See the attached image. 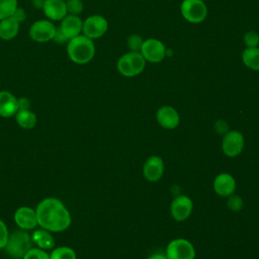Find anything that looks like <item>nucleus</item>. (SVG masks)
Instances as JSON below:
<instances>
[{
    "mask_svg": "<svg viewBox=\"0 0 259 259\" xmlns=\"http://www.w3.org/2000/svg\"><path fill=\"white\" fill-rule=\"evenodd\" d=\"M37 224L52 233L66 231L72 223V217L65 203L57 197H46L35 207Z\"/></svg>",
    "mask_w": 259,
    "mask_h": 259,
    "instance_id": "f257e3e1",
    "label": "nucleus"
},
{
    "mask_svg": "<svg viewBox=\"0 0 259 259\" xmlns=\"http://www.w3.org/2000/svg\"><path fill=\"white\" fill-rule=\"evenodd\" d=\"M67 54L69 59L78 65L89 63L95 56V45L93 39L84 34L71 38L67 42Z\"/></svg>",
    "mask_w": 259,
    "mask_h": 259,
    "instance_id": "f03ea898",
    "label": "nucleus"
},
{
    "mask_svg": "<svg viewBox=\"0 0 259 259\" xmlns=\"http://www.w3.org/2000/svg\"><path fill=\"white\" fill-rule=\"evenodd\" d=\"M31 235L25 230H17L9 234L5 252L13 259H22V257L32 248Z\"/></svg>",
    "mask_w": 259,
    "mask_h": 259,
    "instance_id": "7ed1b4c3",
    "label": "nucleus"
},
{
    "mask_svg": "<svg viewBox=\"0 0 259 259\" xmlns=\"http://www.w3.org/2000/svg\"><path fill=\"white\" fill-rule=\"evenodd\" d=\"M146 62L141 53L128 52L117 60L116 68L120 75L124 77H135L144 71Z\"/></svg>",
    "mask_w": 259,
    "mask_h": 259,
    "instance_id": "20e7f679",
    "label": "nucleus"
},
{
    "mask_svg": "<svg viewBox=\"0 0 259 259\" xmlns=\"http://www.w3.org/2000/svg\"><path fill=\"white\" fill-rule=\"evenodd\" d=\"M180 11L183 18L190 23H200L207 16V7L202 0H183Z\"/></svg>",
    "mask_w": 259,
    "mask_h": 259,
    "instance_id": "39448f33",
    "label": "nucleus"
},
{
    "mask_svg": "<svg viewBox=\"0 0 259 259\" xmlns=\"http://www.w3.org/2000/svg\"><path fill=\"white\" fill-rule=\"evenodd\" d=\"M57 31L56 25L49 19H40L34 21L28 30L29 37L39 44L49 42L54 39Z\"/></svg>",
    "mask_w": 259,
    "mask_h": 259,
    "instance_id": "423d86ee",
    "label": "nucleus"
},
{
    "mask_svg": "<svg viewBox=\"0 0 259 259\" xmlns=\"http://www.w3.org/2000/svg\"><path fill=\"white\" fill-rule=\"evenodd\" d=\"M168 259H194L195 249L186 239H174L166 247L165 251Z\"/></svg>",
    "mask_w": 259,
    "mask_h": 259,
    "instance_id": "0eeeda50",
    "label": "nucleus"
},
{
    "mask_svg": "<svg viewBox=\"0 0 259 259\" xmlns=\"http://www.w3.org/2000/svg\"><path fill=\"white\" fill-rule=\"evenodd\" d=\"M108 29V22L105 17L99 14H93L83 21L82 34L91 39H96L105 34Z\"/></svg>",
    "mask_w": 259,
    "mask_h": 259,
    "instance_id": "6e6552de",
    "label": "nucleus"
},
{
    "mask_svg": "<svg viewBox=\"0 0 259 259\" xmlns=\"http://www.w3.org/2000/svg\"><path fill=\"white\" fill-rule=\"evenodd\" d=\"M166 47L157 38H148L144 40L141 54L147 62L160 63L166 58Z\"/></svg>",
    "mask_w": 259,
    "mask_h": 259,
    "instance_id": "1a4fd4ad",
    "label": "nucleus"
},
{
    "mask_svg": "<svg viewBox=\"0 0 259 259\" xmlns=\"http://www.w3.org/2000/svg\"><path fill=\"white\" fill-rule=\"evenodd\" d=\"M244 148V136L239 131H229L224 135L222 141L223 153L230 158L241 154Z\"/></svg>",
    "mask_w": 259,
    "mask_h": 259,
    "instance_id": "9d476101",
    "label": "nucleus"
},
{
    "mask_svg": "<svg viewBox=\"0 0 259 259\" xmlns=\"http://www.w3.org/2000/svg\"><path fill=\"white\" fill-rule=\"evenodd\" d=\"M193 202L187 195L181 194L176 196L170 205L171 217L177 221L182 222L188 219L192 212Z\"/></svg>",
    "mask_w": 259,
    "mask_h": 259,
    "instance_id": "9b49d317",
    "label": "nucleus"
},
{
    "mask_svg": "<svg viewBox=\"0 0 259 259\" xmlns=\"http://www.w3.org/2000/svg\"><path fill=\"white\" fill-rule=\"evenodd\" d=\"M13 220L19 229L25 230V231L32 230L36 226H38L35 208L26 206V205L19 206L14 211Z\"/></svg>",
    "mask_w": 259,
    "mask_h": 259,
    "instance_id": "f8f14e48",
    "label": "nucleus"
},
{
    "mask_svg": "<svg viewBox=\"0 0 259 259\" xmlns=\"http://www.w3.org/2000/svg\"><path fill=\"white\" fill-rule=\"evenodd\" d=\"M164 161L159 156H150L144 166L143 175L150 182L158 181L164 174Z\"/></svg>",
    "mask_w": 259,
    "mask_h": 259,
    "instance_id": "ddd939ff",
    "label": "nucleus"
},
{
    "mask_svg": "<svg viewBox=\"0 0 259 259\" xmlns=\"http://www.w3.org/2000/svg\"><path fill=\"white\" fill-rule=\"evenodd\" d=\"M83 28V20L79 15L67 14L62 20L60 24V31L65 35V37L70 40L73 37H76L82 34Z\"/></svg>",
    "mask_w": 259,
    "mask_h": 259,
    "instance_id": "4468645a",
    "label": "nucleus"
},
{
    "mask_svg": "<svg viewBox=\"0 0 259 259\" xmlns=\"http://www.w3.org/2000/svg\"><path fill=\"white\" fill-rule=\"evenodd\" d=\"M156 118L158 123L166 130H174L178 126L180 122L179 113L174 107L169 105L161 106L157 110Z\"/></svg>",
    "mask_w": 259,
    "mask_h": 259,
    "instance_id": "2eb2a0df",
    "label": "nucleus"
},
{
    "mask_svg": "<svg viewBox=\"0 0 259 259\" xmlns=\"http://www.w3.org/2000/svg\"><path fill=\"white\" fill-rule=\"evenodd\" d=\"M214 192L223 197L232 195L236 190V180L229 173H220L213 180Z\"/></svg>",
    "mask_w": 259,
    "mask_h": 259,
    "instance_id": "dca6fc26",
    "label": "nucleus"
},
{
    "mask_svg": "<svg viewBox=\"0 0 259 259\" xmlns=\"http://www.w3.org/2000/svg\"><path fill=\"white\" fill-rule=\"evenodd\" d=\"M42 11L51 21H61L68 14L65 0H46Z\"/></svg>",
    "mask_w": 259,
    "mask_h": 259,
    "instance_id": "f3484780",
    "label": "nucleus"
},
{
    "mask_svg": "<svg viewBox=\"0 0 259 259\" xmlns=\"http://www.w3.org/2000/svg\"><path fill=\"white\" fill-rule=\"evenodd\" d=\"M18 111V98L9 91H0V116L12 117Z\"/></svg>",
    "mask_w": 259,
    "mask_h": 259,
    "instance_id": "a211bd4d",
    "label": "nucleus"
},
{
    "mask_svg": "<svg viewBox=\"0 0 259 259\" xmlns=\"http://www.w3.org/2000/svg\"><path fill=\"white\" fill-rule=\"evenodd\" d=\"M31 240L37 248L46 251L53 250L56 247V243L52 235V232L45 230L42 228L33 231V233L31 234Z\"/></svg>",
    "mask_w": 259,
    "mask_h": 259,
    "instance_id": "6ab92c4d",
    "label": "nucleus"
},
{
    "mask_svg": "<svg viewBox=\"0 0 259 259\" xmlns=\"http://www.w3.org/2000/svg\"><path fill=\"white\" fill-rule=\"evenodd\" d=\"M20 23L12 16L0 20V38L3 40H10L14 38L19 31Z\"/></svg>",
    "mask_w": 259,
    "mask_h": 259,
    "instance_id": "aec40b11",
    "label": "nucleus"
},
{
    "mask_svg": "<svg viewBox=\"0 0 259 259\" xmlns=\"http://www.w3.org/2000/svg\"><path fill=\"white\" fill-rule=\"evenodd\" d=\"M16 123L23 130H31L35 126L37 118L36 114L30 109L18 110L14 115Z\"/></svg>",
    "mask_w": 259,
    "mask_h": 259,
    "instance_id": "412c9836",
    "label": "nucleus"
},
{
    "mask_svg": "<svg viewBox=\"0 0 259 259\" xmlns=\"http://www.w3.org/2000/svg\"><path fill=\"white\" fill-rule=\"evenodd\" d=\"M242 61L247 68L259 71V48H246L242 53Z\"/></svg>",
    "mask_w": 259,
    "mask_h": 259,
    "instance_id": "4be33fe9",
    "label": "nucleus"
},
{
    "mask_svg": "<svg viewBox=\"0 0 259 259\" xmlns=\"http://www.w3.org/2000/svg\"><path fill=\"white\" fill-rule=\"evenodd\" d=\"M50 259H77L76 252L68 246L55 247L50 253Z\"/></svg>",
    "mask_w": 259,
    "mask_h": 259,
    "instance_id": "5701e85b",
    "label": "nucleus"
},
{
    "mask_svg": "<svg viewBox=\"0 0 259 259\" xmlns=\"http://www.w3.org/2000/svg\"><path fill=\"white\" fill-rule=\"evenodd\" d=\"M17 7V0H0V20L11 16Z\"/></svg>",
    "mask_w": 259,
    "mask_h": 259,
    "instance_id": "b1692460",
    "label": "nucleus"
},
{
    "mask_svg": "<svg viewBox=\"0 0 259 259\" xmlns=\"http://www.w3.org/2000/svg\"><path fill=\"white\" fill-rule=\"evenodd\" d=\"M144 40L145 39L140 34H137V33L131 34L127 37V40H126V45H127V48H128L130 52L140 53L141 49H142V46L144 44Z\"/></svg>",
    "mask_w": 259,
    "mask_h": 259,
    "instance_id": "393cba45",
    "label": "nucleus"
},
{
    "mask_svg": "<svg viewBox=\"0 0 259 259\" xmlns=\"http://www.w3.org/2000/svg\"><path fill=\"white\" fill-rule=\"evenodd\" d=\"M66 5L68 14L72 15H80L84 8L82 0H67Z\"/></svg>",
    "mask_w": 259,
    "mask_h": 259,
    "instance_id": "a878e982",
    "label": "nucleus"
},
{
    "mask_svg": "<svg viewBox=\"0 0 259 259\" xmlns=\"http://www.w3.org/2000/svg\"><path fill=\"white\" fill-rule=\"evenodd\" d=\"M22 259H50V254L42 249L37 247H32L23 257Z\"/></svg>",
    "mask_w": 259,
    "mask_h": 259,
    "instance_id": "bb28decb",
    "label": "nucleus"
},
{
    "mask_svg": "<svg viewBox=\"0 0 259 259\" xmlns=\"http://www.w3.org/2000/svg\"><path fill=\"white\" fill-rule=\"evenodd\" d=\"M243 40L246 48H256L259 46V34L254 30H250L245 33Z\"/></svg>",
    "mask_w": 259,
    "mask_h": 259,
    "instance_id": "cd10ccee",
    "label": "nucleus"
},
{
    "mask_svg": "<svg viewBox=\"0 0 259 259\" xmlns=\"http://www.w3.org/2000/svg\"><path fill=\"white\" fill-rule=\"evenodd\" d=\"M227 205H228L229 209H231L233 211H239L243 207V200L239 195H235L233 193L232 195L228 196Z\"/></svg>",
    "mask_w": 259,
    "mask_h": 259,
    "instance_id": "c85d7f7f",
    "label": "nucleus"
},
{
    "mask_svg": "<svg viewBox=\"0 0 259 259\" xmlns=\"http://www.w3.org/2000/svg\"><path fill=\"white\" fill-rule=\"evenodd\" d=\"M8 237H9L8 228L6 224L0 219V250H4Z\"/></svg>",
    "mask_w": 259,
    "mask_h": 259,
    "instance_id": "c756f323",
    "label": "nucleus"
},
{
    "mask_svg": "<svg viewBox=\"0 0 259 259\" xmlns=\"http://www.w3.org/2000/svg\"><path fill=\"white\" fill-rule=\"evenodd\" d=\"M214 131L219 134V135H225L229 132V125L225 120L219 119L215 121L214 123Z\"/></svg>",
    "mask_w": 259,
    "mask_h": 259,
    "instance_id": "7c9ffc66",
    "label": "nucleus"
},
{
    "mask_svg": "<svg viewBox=\"0 0 259 259\" xmlns=\"http://www.w3.org/2000/svg\"><path fill=\"white\" fill-rule=\"evenodd\" d=\"M11 16H12L17 22L21 23L22 21L25 20V18H26V13H25V11H24L22 8L17 7Z\"/></svg>",
    "mask_w": 259,
    "mask_h": 259,
    "instance_id": "2f4dec72",
    "label": "nucleus"
},
{
    "mask_svg": "<svg viewBox=\"0 0 259 259\" xmlns=\"http://www.w3.org/2000/svg\"><path fill=\"white\" fill-rule=\"evenodd\" d=\"M30 108V101L26 97L18 98V110H25Z\"/></svg>",
    "mask_w": 259,
    "mask_h": 259,
    "instance_id": "473e14b6",
    "label": "nucleus"
},
{
    "mask_svg": "<svg viewBox=\"0 0 259 259\" xmlns=\"http://www.w3.org/2000/svg\"><path fill=\"white\" fill-rule=\"evenodd\" d=\"M46 0H31V4L35 9H41L44 8Z\"/></svg>",
    "mask_w": 259,
    "mask_h": 259,
    "instance_id": "72a5a7b5",
    "label": "nucleus"
},
{
    "mask_svg": "<svg viewBox=\"0 0 259 259\" xmlns=\"http://www.w3.org/2000/svg\"><path fill=\"white\" fill-rule=\"evenodd\" d=\"M147 259H168V257L166 256L165 253H154L152 255H150Z\"/></svg>",
    "mask_w": 259,
    "mask_h": 259,
    "instance_id": "f704fd0d",
    "label": "nucleus"
},
{
    "mask_svg": "<svg viewBox=\"0 0 259 259\" xmlns=\"http://www.w3.org/2000/svg\"><path fill=\"white\" fill-rule=\"evenodd\" d=\"M173 55V51L171 49H166V57H171Z\"/></svg>",
    "mask_w": 259,
    "mask_h": 259,
    "instance_id": "c9c22d12",
    "label": "nucleus"
},
{
    "mask_svg": "<svg viewBox=\"0 0 259 259\" xmlns=\"http://www.w3.org/2000/svg\"><path fill=\"white\" fill-rule=\"evenodd\" d=\"M65 1H67V0H65Z\"/></svg>",
    "mask_w": 259,
    "mask_h": 259,
    "instance_id": "e433bc0d",
    "label": "nucleus"
}]
</instances>
